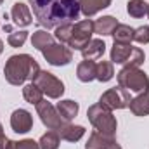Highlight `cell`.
<instances>
[{"label": "cell", "instance_id": "obj_1", "mask_svg": "<svg viewBox=\"0 0 149 149\" xmlns=\"http://www.w3.org/2000/svg\"><path fill=\"white\" fill-rule=\"evenodd\" d=\"M33 16L43 28H57L80 17L78 0H30Z\"/></svg>", "mask_w": 149, "mask_h": 149}, {"label": "cell", "instance_id": "obj_2", "mask_svg": "<svg viewBox=\"0 0 149 149\" xmlns=\"http://www.w3.org/2000/svg\"><path fill=\"white\" fill-rule=\"evenodd\" d=\"M38 73H40V66L35 61V57H31L30 54L10 56L3 68V76H5L7 83L16 85V87L23 85L26 80L33 81Z\"/></svg>", "mask_w": 149, "mask_h": 149}, {"label": "cell", "instance_id": "obj_3", "mask_svg": "<svg viewBox=\"0 0 149 149\" xmlns=\"http://www.w3.org/2000/svg\"><path fill=\"white\" fill-rule=\"evenodd\" d=\"M87 118L92 123V127L95 128V132L108 135V137H114L116 135V128H118V121L113 116V111L102 108L99 102L92 104L87 109Z\"/></svg>", "mask_w": 149, "mask_h": 149}, {"label": "cell", "instance_id": "obj_4", "mask_svg": "<svg viewBox=\"0 0 149 149\" xmlns=\"http://www.w3.org/2000/svg\"><path fill=\"white\" fill-rule=\"evenodd\" d=\"M116 80H118V85L123 87V88L128 90V92H134V94L149 92V76L144 73L141 68L125 66L123 70L118 71Z\"/></svg>", "mask_w": 149, "mask_h": 149}, {"label": "cell", "instance_id": "obj_5", "mask_svg": "<svg viewBox=\"0 0 149 149\" xmlns=\"http://www.w3.org/2000/svg\"><path fill=\"white\" fill-rule=\"evenodd\" d=\"M33 83L49 97V99H61V95L64 94V83L50 71H43L40 70V73L35 76Z\"/></svg>", "mask_w": 149, "mask_h": 149}, {"label": "cell", "instance_id": "obj_6", "mask_svg": "<svg viewBox=\"0 0 149 149\" xmlns=\"http://www.w3.org/2000/svg\"><path fill=\"white\" fill-rule=\"evenodd\" d=\"M132 97H130V92L125 90L123 87H113V88H108L101 97H99V104L109 111H114V109H125L128 108Z\"/></svg>", "mask_w": 149, "mask_h": 149}, {"label": "cell", "instance_id": "obj_7", "mask_svg": "<svg viewBox=\"0 0 149 149\" xmlns=\"http://www.w3.org/2000/svg\"><path fill=\"white\" fill-rule=\"evenodd\" d=\"M40 52L50 66H68L73 61V50L70 47H66L64 43L52 42L50 45H47Z\"/></svg>", "mask_w": 149, "mask_h": 149}, {"label": "cell", "instance_id": "obj_8", "mask_svg": "<svg viewBox=\"0 0 149 149\" xmlns=\"http://www.w3.org/2000/svg\"><path fill=\"white\" fill-rule=\"evenodd\" d=\"M92 35H94V21L92 19H83V21H78L76 24H73V33H71V38L68 42V47L71 50H81L90 40H92Z\"/></svg>", "mask_w": 149, "mask_h": 149}, {"label": "cell", "instance_id": "obj_9", "mask_svg": "<svg viewBox=\"0 0 149 149\" xmlns=\"http://www.w3.org/2000/svg\"><path fill=\"white\" fill-rule=\"evenodd\" d=\"M37 113L38 116H40V120H42V123L49 128V130H59L66 121L61 118V114L57 113V109L49 102V101H45V99H42L40 102H38L37 106Z\"/></svg>", "mask_w": 149, "mask_h": 149}, {"label": "cell", "instance_id": "obj_10", "mask_svg": "<svg viewBox=\"0 0 149 149\" xmlns=\"http://www.w3.org/2000/svg\"><path fill=\"white\" fill-rule=\"evenodd\" d=\"M10 128L16 134H28L33 128V116L31 113L19 108L10 114Z\"/></svg>", "mask_w": 149, "mask_h": 149}, {"label": "cell", "instance_id": "obj_11", "mask_svg": "<svg viewBox=\"0 0 149 149\" xmlns=\"http://www.w3.org/2000/svg\"><path fill=\"white\" fill-rule=\"evenodd\" d=\"M85 149H121L114 137L102 135L99 132H92L88 135V141L85 144Z\"/></svg>", "mask_w": 149, "mask_h": 149}, {"label": "cell", "instance_id": "obj_12", "mask_svg": "<svg viewBox=\"0 0 149 149\" xmlns=\"http://www.w3.org/2000/svg\"><path fill=\"white\" fill-rule=\"evenodd\" d=\"M10 17H12V23L16 26H30L33 23V16H31L30 5H26L23 2H16L12 5Z\"/></svg>", "mask_w": 149, "mask_h": 149}, {"label": "cell", "instance_id": "obj_13", "mask_svg": "<svg viewBox=\"0 0 149 149\" xmlns=\"http://www.w3.org/2000/svg\"><path fill=\"white\" fill-rule=\"evenodd\" d=\"M80 52H81L83 59L94 61V59H99V57L104 56V52H106V43H104V40H101V38H92Z\"/></svg>", "mask_w": 149, "mask_h": 149}, {"label": "cell", "instance_id": "obj_14", "mask_svg": "<svg viewBox=\"0 0 149 149\" xmlns=\"http://www.w3.org/2000/svg\"><path fill=\"white\" fill-rule=\"evenodd\" d=\"M111 2L113 0H78L80 12L87 17H92L97 12H101L102 9H108L111 5Z\"/></svg>", "mask_w": 149, "mask_h": 149}, {"label": "cell", "instance_id": "obj_15", "mask_svg": "<svg viewBox=\"0 0 149 149\" xmlns=\"http://www.w3.org/2000/svg\"><path fill=\"white\" fill-rule=\"evenodd\" d=\"M59 137L63 141H68V142H78L83 135H85V127L81 125H73V123H64L59 130H57Z\"/></svg>", "mask_w": 149, "mask_h": 149}, {"label": "cell", "instance_id": "obj_16", "mask_svg": "<svg viewBox=\"0 0 149 149\" xmlns=\"http://www.w3.org/2000/svg\"><path fill=\"white\" fill-rule=\"evenodd\" d=\"M118 24L120 23L116 21V17H113V16H102L97 21H94V33H97L101 37H109V35H113V31H114V28Z\"/></svg>", "mask_w": 149, "mask_h": 149}, {"label": "cell", "instance_id": "obj_17", "mask_svg": "<svg viewBox=\"0 0 149 149\" xmlns=\"http://www.w3.org/2000/svg\"><path fill=\"white\" fill-rule=\"evenodd\" d=\"M95 74H97V64L94 61L83 59L76 68V78L83 83H88V81L95 80Z\"/></svg>", "mask_w": 149, "mask_h": 149}, {"label": "cell", "instance_id": "obj_18", "mask_svg": "<svg viewBox=\"0 0 149 149\" xmlns=\"http://www.w3.org/2000/svg\"><path fill=\"white\" fill-rule=\"evenodd\" d=\"M132 45L130 43H118L114 42L111 47V63L113 64H125L127 59L132 54Z\"/></svg>", "mask_w": 149, "mask_h": 149}, {"label": "cell", "instance_id": "obj_19", "mask_svg": "<svg viewBox=\"0 0 149 149\" xmlns=\"http://www.w3.org/2000/svg\"><path fill=\"white\" fill-rule=\"evenodd\" d=\"M56 109H57V113L61 114V118H63L66 123H70L74 116L78 114L80 106H78V102H74L71 99H64V101H59V102H57Z\"/></svg>", "mask_w": 149, "mask_h": 149}, {"label": "cell", "instance_id": "obj_20", "mask_svg": "<svg viewBox=\"0 0 149 149\" xmlns=\"http://www.w3.org/2000/svg\"><path fill=\"white\" fill-rule=\"evenodd\" d=\"M128 108L135 116H148L149 114V92L137 94V97H134L130 101Z\"/></svg>", "mask_w": 149, "mask_h": 149}, {"label": "cell", "instance_id": "obj_21", "mask_svg": "<svg viewBox=\"0 0 149 149\" xmlns=\"http://www.w3.org/2000/svg\"><path fill=\"white\" fill-rule=\"evenodd\" d=\"M134 28L128 24H118L113 31V40L118 43H132L134 42Z\"/></svg>", "mask_w": 149, "mask_h": 149}, {"label": "cell", "instance_id": "obj_22", "mask_svg": "<svg viewBox=\"0 0 149 149\" xmlns=\"http://www.w3.org/2000/svg\"><path fill=\"white\" fill-rule=\"evenodd\" d=\"M23 97H24V101H26V102H30V104H35V106H37L38 102L43 99V92L38 88L33 81H30V83H26V85L23 87Z\"/></svg>", "mask_w": 149, "mask_h": 149}, {"label": "cell", "instance_id": "obj_23", "mask_svg": "<svg viewBox=\"0 0 149 149\" xmlns=\"http://www.w3.org/2000/svg\"><path fill=\"white\" fill-rule=\"evenodd\" d=\"M148 10H149V3L144 2V0H130V2L127 3V12H128L132 17H135V19L144 17V16L148 14Z\"/></svg>", "mask_w": 149, "mask_h": 149}, {"label": "cell", "instance_id": "obj_24", "mask_svg": "<svg viewBox=\"0 0 149 149\" xmlns=\"http://www.w3.org/2000/svg\"><path fill=\"white\" fill-rule=\"evenodd\" d=\"M54 42V37L47 31V30H37L33 35H31V47H35L38 50L45 49L47 45H50Z\"/></svg>", "mask_w": 149, "mask_h": 149}, {"label": "cell", "instance_id": "obj_25", "mask_svg": "<svg viewBox=\"0 0 149 149\" xmlns=\"http://www.w3.org/2000/svg\"><path fill=\"white\" fill-rule=\"evenodd\" d=\"M59 144H61V137L56 130H50V132L43 134L38 141L40 149H59Z\"/></svg>", "mask_w": 149, "mask_h": 149}, {"label": "cell", "instance_id": "obj_26", "mask_svg": "<svg viewBox=\"0 0 149 149\" xmlns=\"http://www.w3.org/2000/svg\"><path fill=\"white\" fill-rule=\"evenodd\" d=\"M113 76H114V66H113V63L111 61H101V63L97 64V74H95V80L106 83V81L113 80Z\"/></svg>", "mask_w": 149, "mask_h": 149}, {"label": "cell", "instance_id": "obj_27", "mask_svg": "<svg viewBox=\"0 0 149 149\" xmlns=\"http://www.w3.org/2000/svg\"><path fill=\"white\" fill-rule=\"evenodd\" d=\"M144 59H146L144 50H142V49H139V47H134V49H132L130 57H128V59H127V63H125V66H130V68H141V66L144 64Z\"/></svg>", "mask_w": 149, "mask_h": 149}, {"label": "cell", "instance_id": "obj_28", "mask_svg": "<svg viewBox=\"0 0 149 149\" xmlns=\"http://www.w3.org/2000/svg\"><path fill=\"white\" fill-rule=\"evenodd\" d=\"M26 40H28V31H24V30H17V31H10V33H9V37H7V43H9L10 47L17 49V47H23Z\"/></svg>", "mask_w": 149, "mask_h": 149}, {"label": "cell", "instance_id": "obj_29", "mask_svg": "<svg viewBox=\"0 0 149 149\" xmlns=\"http://www.w3.org/2000/svg\"><path fill=\"white\" fill-rule=\"evenodd\" d=\"M71 33H73V23H66V24H61V26L56 28L54 37L59 40V43H66L68 45V42L71 38Z\"/></svg>", "mask_w": 149, "mask_h": 149}, {"label": "cell", "instance_id": "obj_30", "mask_svg": "<svg viewBox=\"0 0 149 149\" xmlns=\"http://www.w3.org/2000/svg\"><path fill=\"white\" fill-rule=\"evenodd\" d=\"M134 42H137V43H141V45H146L149 43V26H139V28H135V31H134Z\"/></svg>", "mask_w": 149, "mask_h": 149}, {"label": "cell", "instance_id": "obj_31", "mask_svg": "<svg viewBox=\"0 0 149 149\" xmlns=\"http://www.w3.org/2000/svg\"><path fill=\"white\" fill-rule=\"evenodd\" d=\"M10 149H40V146L33 139H23V141H10Z\"/></svg>", "mask_w": 149, "mask_h": 149}, {"label": "cell", "instance_id": "obj_32", "mask_svg": "<svg viewBox=\"0 0 149 149\" xmlns=\"http://www.w3.org/2000/svg\"><path fill=\"white\" fill-rule=\"evenodd\" d=\"M0 149H10V139L9 137H0Z\"/></svg>", "mask_w": 149, "mask_h": 149}, {"label": "cell", "instance_id": "obj_33", "mask_svg": "<svg viewBox=\"0 0 149 149\" xmlns=\"http://www.w3.org/2000/svg\"><path fill=\"white\" fill-rule=\"evenodd\" d=\"M5 134H3V127H2V123H0V137H3Z\"/></svg>", "mask_w": 149, "mask_h": 149}, {"label": "cell", "instance_id": "obj_34", "mask_svg": "<svg viewBox=\"0 0 149 149\" xmlns=\"http://www.w3.org/2000/svg\"><path fill=\"white\" fill-rule=\"evenodd\" d=\"M2 52H3V42L0 40V54H2Z\"/></svg>", "mask_w": 149, "mask_h": 149}, {"label": "cell", "instance_id": "obj_35", "mask_svg": "<svg viewBox=\"0 0 149 149\" xmlns=\"http://www.w3.org/2000/svg\"><path fill=\"white\" fill-rule=\"evenodd\" d=\"M2 2H3V0H0V5H2Z\"/></svg>", "mask_w": 149, "mask_h": 149}, {"label": "cell", "instance_id": "obj_36", "mask_svg": "<svg viewBox=\"0 0 149 149\" xmlns=\"http://www.w3.org/2000/svg\"><path fill=\"white\" fill-rule=\"evenodd\" d=\"M148 16H149V10H148Z\"/></svg>", "mask_w": 149, "mask_h": 149}]
</instances>
